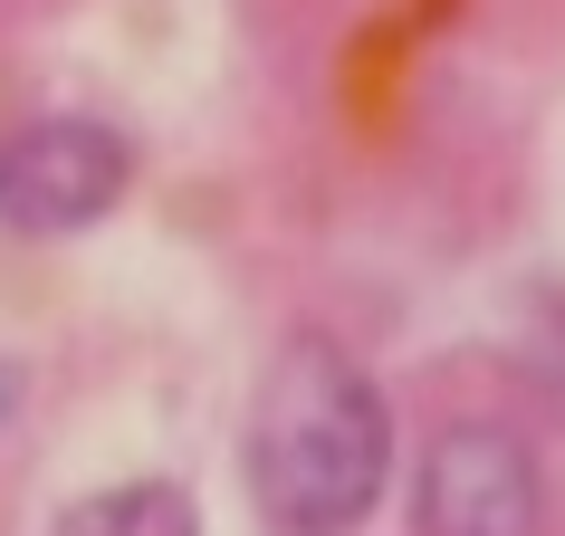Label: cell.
I'll use <instances>...</instances> for the list:
<instances>
[{"instance_id":"5","label":"cell","mask_w":565,"mask_h":536,"mask_svg":"<svg viewBox=\"0 0 565 536\" xmlns=\"http://www.w3.org/2000/svg\"><path fill=\"white\" fill-rule=\"evenodd\" d=\"M527 317H536V326H527V345H518V355H527V374L565 403V288H536Z\"/></svg>"},{"instance_id":"4","label":"cell","mask_w":565,"mask_h":536,"mask_svg":"<svg viewBox=\"0 0 565 536\" xmlns=\"http://www.w3.org/2000/svg\"><path fill=\"white\" fill-rule=\"evenodd\" d=\"M49 536H202V507L173 479H125V489H87Z\"/></svg>"},{"instance_id":"6","label":"cell","mask_w":565,"mask_h":536,"mask_svg":"<svg viewBox=\"0 0 565 536\" xmlns=\"http://www.w3.org/2000/svg\"><path fill=\"white\" fill-rule=\"evenodd\" d=\"M10 403H20V364H0V421H10Z\"/></svg>"},{"instance_id":"3","label":"cell","mask_w":565,"mask_h":536,"mask_svg":"<svg viewBox=\"0 0 565 536\" xmlns=\"http://www.w3.org/2000/svg\"><path fill=\"white\" fill-rule=\"evenodd\" d=\"M536 517H546V479L508 421H450L431 441L413 489L422 536H536Z\"/></svg>"},{"instance_id":"2","label":"cell","mask_w":565,"mask_h":536,"mask_svg":"<svg viewBox=\"0 0 565 536\" xmlns=\"http://www.w3.org/2000/svg\"><path fill=\"white\" fill-rule=\"evenodd\" d=\"M135 182V144L106 116H39L0 135V221L30 239L87 231L125 202Z\"/></svg>"},{"instance_id":"1","label":"cell","mask_w":565,"mask_h":536,"mask_svg":"<svg viewBox=\"0 0 565 536\" xmlns=\"http://www.w3.org/2000/svg\"><path fill=\"white\" fill-rule=\"evenodd\" d=\"M393 470V412L335 335L298 326L249 403V499L278 536H355Z\"/></svg>"}]
</instances>
